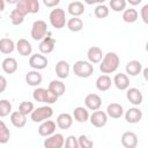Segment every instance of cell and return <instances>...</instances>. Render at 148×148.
<instances>
[{
    "mask_svg": "<svg viewBox=\"0 0 148 148\" xmlns=\"http://www.w3.org/2000/svg\"><path fill=\"white\" fill-rule=\"evenodd\" d=\"M99 62H101L99 71L103 74H111V73H113V72H116L118 69L120 59H119L117 53L108 52L105 56H103V58H102V60Z\"/></svg>",
    "mask_w": 148,
    "mask_h": 148,
    "instance_id": "6da1fadb",
    "label": "cell"
},
{
    "mask_svg": "<svg viewBox=\"0 0 148 148\" xmlns=\"http://www.w3.org/2000/svg\"><path fill=\"white\" fill-rule=\"evenodd\" d=\"M73 73L77 77L87 79L94 73V65L86 60H77L73 65Z\"/></svg>",
    "mask_w": 148,
    "mask_h": 148,
    "instance_id": "7a4b0ae2",
    "label": "cell"
},
{
    "mask_svg": "<svg viewBox=\"0 0 148 148\" xmlns=\"http://www.w3.org/2000/svg\"><path fill=\"white\" fill-rule=\"evenodd\" d=\"M32 97L35 101L45 103V104H53L58 101V97L51 94L49 89H45V88H36L32 92Z\"/></svg>",
    "mask_w": 148,
    "mask_h": 148,
    "instance_id": "3957f363",
    "label": "cell"
},
{
    "mask_svg": "<svg viewBox=\"0 0 148 148\" xmlns=\"http://www.w3.org/2000/svg\"><path fill=\"white\" fill-rule=\"evenodd\" d=\"M53 116V109L49 105H44V106H39L37 109H34L32 112L30 113L31 120L34 123H42L49 118H51Z\"/></svg>",
    "mask_w": 148,
    "mask_h": 148,
    "instance_id": "277c9868",
    "label": "cell"
},
{
    "mask_svg": "<svg viewBox=\"0 0 148 148\" xmlns=\"http://www.w3.org/2000/svg\"><path fill=\"white\" fill-rule=\"evenodd\" d=\"M49 20L50 23L53 28L56 29H61L65 27L66 24V15H65V10L62 8H56L52 9L50 15H49Z\"/></svg>",
    "mask_w": 148,
    "mask_h": 148,
    "instance_id": "5b68a950",
    "label": "cell"
},
{
    "mask_svg": "<svg viewBox=\"0 0 148 148\" xmlns=\"http://www.w3.org/2000/svg\"><path fill=\"white\" fill-rule=\"evenodd\" d=\"M31 37L35 40H42L47 34V24L43 20H37L31 27Z\"/></svg>",
    "mask_w": 148,
    "mask_h": 148,
    "instance_id": "8992f818",
    "label": "cell"
},
{
    "mask_svg": "<svg viewBox=\"0 0 148 148\" xmlns=\"http://www.w3.org/2000/svg\"><path fill=\"white\" fill-rule=\"evenodd\" d=\"M47 64H49L47 58L42 53H35L29 58V66L36 71L46 68Z\"/></svg>",
    "mask_w": 148,
    "mask_h": 148,
    "instance_id": "52a82bcc",
    "label": "cell"
},
{
    "mask_svg": "<svg viewBox=\"0 0 148 148\" xmlns=\"http://www.w3.org/2000/svg\"><path fill=\"white\" fill-rule=\"evenodd\" d=\"M65 139L64 135L60 133H53L44 140V147L45 148H61L64 146Z\"/></svg>",
    "mask_w": 148,
    "mask_h": 148,
    "instance_id": "ba28073f",
    "label": "cell"
},
{
    "mask_svg": "<svg viewBox=\"0 0 148 148\" xmlns=\"http://www.w3.org/2000/svg\"><path fill=\"white\" fill-rule=\"evenodd\" d=\"M89 118H90L91 125L95 126V127H103L108 123V114H106V112L99 111V109L95 110L92 112V114L89 116Z\"/></svg>",
    "mask_w": 148,
    "mask_h": 148,
    "instance_id": "9c48e42d",
    "label": "cell"
},
{
    "mask_svg": "<svg viewBox=\"0 0 148 148\" xmlns=\"http://www.w3.org/2000/svg\"><path fill=\"white\" fill-rule=\"evenodd\" d=\"M126 98L130 101L131 104L133 105H140L143 101V95L141 92V90H139L138 88H127L126 89Z\"/></svg>",
    "mask_w": 148,
    "mask_h": 148,
    "instance_id": "30bf717a",
    "label": "cell"
},
{
    "mask_svg": "<svg viewBox=\"0 0 148 148\" xmlns=\"http://www.w3.org/2000/svg\"><path fill=\"white\" fill-rule=\"evenodd\" d=\"M84 105L88 110H98L102 105V98L97 94H88L84 98Z\"/></svg>",
    "mask_w": 148,
    "mask_h": 148,
    "instance_id": "8fae6325",
    "label": "cell"
},
{
    "mask_svg": "<svg viewBox=\"0 0 148 148\" xmlns=\"http://www.w3.org/2000/svg\"><path fill=\"white\" fill-rule=\"evenodd\" d=\"M56 127H57V124L53 121V120H44V121H42V124L39 125V127H38V134L40 135V136H49V135H51V134H53L54 133V131H56Z\"/></svg>",
    "mask_w": 148,
    "mask_h": 148,
    "instance_id": "7c38bea8",
    "label": "cell"
},
{
    "mask_svg": "<svg viewBox=\"0 0 148 148\" xmlns=\"http://www.w3.org/2000/svg\"><path fill=\"white\" fill-rule=\"evenodd\" d=\"M125 120L130 124H136L142 119V111L139 108H130L125 113Z\"/></svg>",
    "mask_w": 148,
    "mask_h": 148,
    "instance_id": "4fadbf2b",
    "label": "cell"
},
{
    "mask_svg": "<svg viewBox=\"0 0 148 148\" xmlns=\"http://www.w3.org/2000/svg\"><path fill=\"white\" fill-rule=\"evenodd\" d=\"M49 91L51 94H53L54 96H57L58 98L60 96H62L66 91V86L64 82L59 81V80H52L50 83H49V87H47Z\"/></svg>",
    "mask_w": 148,
    "mask_h": 148,
    "instance_id": "5bb4252c",
    "label": "cell"
},
{
    "mask_svg": "<svg viewBox=\"0 0 148 148\" xmlns=\"http://www.w3.org/2000/svg\"><path fill=\"white\" fill-rule=\"evenodd\" d=\"M121 145L125 148H135L138 146V135L134 132H125L121 135Z\"/></svg>",
    "mask_w": 148,
    "mask_h": 148,
    "instance_id": "9a60e30c",
    "label": "cell"
},
{
    "mask_svg": "<svg viewBox=\"0 0 148 148\" xmlns=\"http://www.w3.org/2000/svg\"><path fill=\"white\" fill-rule=\"evenodd\" d=\"M54 46H56V39L52 38V37L45 36L42 39V42L39 43L38 49H39L42 54H49V53H51L54 50Z\"/></svg>",
    "mask_w": 148,
    "mask_h": 148,
    "instance_id": "2e32d148",
    "label": "cell"
},
{
    "mask_svg": "<svg viewBox=\"0 0 148 148\" xmlns=\"http://www.w3.org/2000/svg\"><path fill=\"white\" fill-rule=\"evenodd\" d=\"M15 47H16L17 52H18L21 56H23V57H28V56H30L31 52H32V46H31L30 42H28V40L24 39V38L18 39V40L16 42Z\"/></svg>",
    "mask_w": 148,
    "mask_h": 148,
    "instance_id": "e0dca14e",
    "label": "cell"
},
{
    "mask_svg": "<svg viewBox=\"0 0 148 148\" xmlns=\"http://www.w3.org/2000/svg\"><path fill=\"white\" fill-rule=\"evenodd\" d=\"M112 83L117 87V89L119 90H126L130 87V79L126 74L124 73H118L114 75Z\"/></svg>",
    "mask_w": 148,
    "mask_h": 148,
    "instance_id": "ac0fdd59",
    "label": "cell"
},
{
    "mask_svg": "<svg viewBox=\"0 0 148 148\" xmlns=\"http://www.w3.org/2000/svg\"><path fill=\"white\" fill-rule=\"evenodd\" d=\"M87 58H88V61L91 62V64H98L102 58H103V52H102V49H99L98 46H91L88 49V52H87Z\"/></svg>",
    "mask_w": 148,
    "mask_h": 148,
    "instance_id": "d6986e66",
    "label": "cell"
},
{
    "mask_svg": "<svg viewBox=\"0 0 148 148\" xmlns=\"http://www.w3.org/2000/svg\"><path fill=\"white\" fill-rule=\"evenodd\" d=\"M42 81H43V76H42V74H40L38 71H36V69L30 71V72H28V73L25 74V82H27L29 86H31V87H37V86H39V84L42 83Z\"/></svg>",
    "mask_w": 148,
    "mask_h": 148,
    "instance_id": "ffe728a7",
    "label": "cell"
},
{
    "mask_svg": "<svg viewBox=\"0 0 148 148\" xmlns=\"http://www.w3.org/2000/svg\"><path fill=\"white\" fill-rule=\"evenodd\" d=\"M69 64L65 60H59L56 64V74L59 79H67L69 75Z\"/></svg>",
    "mask_w": 148,
    "mask_h": 148,
    "instance_id": "44dd1931",
    "label": "cell"
},
{
    "mask_svg": "<svg viewBox=\"0 0 148 148\" xmlns=\"http://www.w3.org/2000/svg\"><path fill=\"white\" fill-rule=\"evenodd\" d=\"M56 124L60 130H68L73 124V117L69 113H60L57 117Z\"/></svg>",
    "mask_w": 148,
    "mask_h": 148,
    "instance_id": "7402d4cb",
    "label": "cell"
},
{
    "mask_svg": "<svg viewBox=\"0 0 148 148\" xmlns=\"http://www.w3.org/2000/svg\"><path fill=\"white\" fill-rule=\"evenodd\" d=\"M106 114H108V117L118 119L124 114V108H123V105H120L118 103H111L106 108Z\"/></svg>",
    "mask_w": 148,
    "mask_h": 148,
    "instance_id": "603a6c76",
    "label": "cell"
},
{
    "mask_svg": "<svg viewBox=\"0 0 148 148\" xmlns=\"http://www.w3.org/2000/svg\"><path fill=\"white\" fill-rule=\"evenodd\" d=\"M10 123L13 124V126L21 128V127L25 126V124H27V116L20 111L10 112Z\"/></svg>",
    "mask_w": 148,
    "mask_h": 148,
    "instance_id": "cb8c5ba5",
    "label": "cell"
},
{
    "mask_svg": "<svg viewBox=\"0 0 148 148\" xmlns=\"http://www.w3.org/2000/svg\"><path fill=\"white\" fill-rule=\"evenodd\" d=\"M112 86V80L108 74H103L97 77L96 80V88L99 91H106L111 88Z\"/></svg>",
    "mask_w": 148,
    "mask_h": 148,
    "instance_id": "d4e9b609",
    "label": "cell"
},
{
    "mask_svg": "<svg viewBox=\"0 0 148 148\" xmlns=\"http://www.w3.org/2000/svg\"><path fill=\"white\" fill-rule=\"evenodd\" d=\"M1 67H2V71L6 74H13L17 71V61H16L15 58L8 57V58L3 59L2 64H1Z\"/></svg>",
    "mask_w": 148,
    "mask_h": 148,
    "instance_id": "484cf974",
    "label": "cell"
},
{
    "mask_svg": "<svg viewBox=\"0 0 148 148\" xmlns=\"http://www.w3.org/2000/svg\"><path fill=\"white\" fill-rule=\"evenodd\" d=\"M125 69H126V73H127L128 75H131V76H136V75H139V74L141 73V71H142V64H141L140 61H138V60H131V61L127 62Z\"/></svg>",
    "mask_w": 148,
    "mask_h": 148,
    "instance_id": "4316f807",
    "label": "cell"
},
{
    "mask_svg": "<svg viewBox=\"0 0 148 148\" xmlns=\"http://www.w3.org/2000/svg\"><path fill=\"white\" fill-rule=\"evenodd\" d=\"M73 116H74V119L76 121H79V123H86L89 119L88 109L87 108H83V106L75 108L74 111H73Z\"/></svg>",
    "mask_w": 148,
    "mask_h": 148,
    "instance_id": "83f0119b",
    "label": "cell"
},
{
    "mask_svg": "<svg viewBox=\"0 0 148 148\" xmlns=\"http://www.w3.org/2000/svg\"><path fill=\"white\" fill-rule=\"evenodd\" d=\"M67 9H68V13L72 16H77L79 17L80 15H82L84 13V6L80 1H73V2H71L68 5Z\"/></svg>",
    "mask_w": 148,
    "mask_h": 148,
    "instance_id": "f1b7e54d",
    "label": "cell"
},
{
    "mask_svg": "<svg viewBox=\"0 0 148 148\" xmlns=\"http://www.w3.org/2000/svg\"><path fill=\"white\" fill-rule=\"evenodd\" d=\"M15 50V43L10 38L0 39V52L3 54H9Z\"/></svg>",
    "mask_w": 148,
    "mask_h": 148,
    "instance_id": "f546056e",
    "label": "cell"
},
{
    "mask_svg": "<svg viewBox=\"0 0 148 148\" xmlns=\"http://www.w3.org/2000/svg\"><path fill=\"white\" fill-rule=\"evenodd\" d=\"M66 24H67V28L73 32H79L83 28V21L77 16H73L72 18H69L66 22Z\"/></svg>",
    "mask_w": 148,
    "mask_h": 148,
    "instance_id": "4dcf8cb0",
    "label": "cell"
},
{
    "mask_svg": "<svg viewBox=\"0 0 148 148\" xmlns=\"http://www.w3.org/2000/svg\"><path fill=\"white\" fill-rule=\"evenodd\" d=\"M138 12L136 9L134 8H128V9H124V13H123V20L126 22V23H134L136 20H138Z\"/></svg>",
    "mask_w": 148,
    "mask_h": 148,
    "instance_id": "1f68e13d",
    "label": "cell"
},
{
    "mask_svg": "<svg viewBox=\"0 0 148 148\" xmlns=\"http://www.w3.org/2000/svg\"><path fill=\"white\" fill-rule=\"evenodd\" d=\"M9 139H10V132L7 125L2 120H0V143L5 145L9 141Z\"/></svg>",
    "mask_w": 148,
    "mask_h": 148,
    "instance_id": "d6a6232c",
    "label": "cell"
},
{
    "mask_svg": "<svg viewBox=\"0 0 148 148\" xmlns=\"http://www.w3.org/2000/svg\"><path fill=\"white\" fill-rule=\"evenodd\" d=\"M9 18H10L12 24H14V25H20V24H22L23 21H24V16H23L17 9H13V10L10 12Z\"/></svg>",
    "mask_w": 148,
    "mask_h": 148,
    "instance_id": "836d02e7",
    "label": "cell"
},
{
    "mask_svg": "<svg viewBox=\"0 0 148 148\" xmlns=\"http://www.w3.org/2000/svg\"><path fill=\"white\" fill-rule=\"evenodd\" d=\"M12 112V104L8 99H0V117H7Z\"/></svg>",
    "mask_w": 148,
    "mask_h": 148,
    "instance_id": "e575fe53",
    "label": "cell"
},
{
    "mask_svg": "<svg viewBox=\"0 0 148 148\" xmlns=\"http://www.w3.org/2000/svg\"><path fill=\"white\" fill-rule=\"evenodd\" d=\"M94 14H95V16H96L97 18H105V17L109 16V8H108L105 5L99 3V5L95 8Z\"/></svg>",
    "mask_w": 148,
    "mask_h": 148,
    "instance_id": "d590c367",
    "label": "cell"
},
{
    "mask_svg": "<svg viewBox=\"0 0 148 148\" xmlns=\"http://www.w3.org/2000/svg\"><path fill=\"white\" fill-rule=\"evenodd\" d=\"M34 110V103L32 102H29V101H24V102H21L20 105H18V111L22 112L23 114L28 116Z\"/></svg>",
    "mask_w": 148,
    "mask_h": 148,
    "instance_id": "8d00e7d4",
    "label": "cell"
},
{
    "mask_svg": "<svg viewBox=\"0 0 148 148\" xmlns=\"http://www.w3.org/2000/svg\"><path fill=\"white\" fill-rule=\"evenodd\" d=\"M126 0H110V7L114 12H123L126 8Z\"/></svg>",
    "mask_w": 148,
    "mask_h": 148,
    "instance_id": "74e56055",
    "label": "cell"
},
{
    "mask_svg": "<svg viewBox=\"0 0 148 148\" xmlns=\"http://www.w3.org/2000/svg\"><path fill=\"white\" fill-rule=\"evenodd\" d=\"M77 142H79V147L80 148H91L94 146V142L91 139H89L87 135L81 134L77 138Z\"/></svg>",
    "mask_w": 148,
    "mask_h": 148,
    "instance_id": "f35d334b",
    "label": "cell"
},
{
    "mask_svg": "<svg viewBox=\"0 0 148 148\" xmlns=\"http://www.w3.org/2000/svg\"><path fill=\"white\" fill-rule=\"evenodd\" d=\"M15 9H17L23 16L30 14V12H29V6H28V0H18V1L16 2V8H15Z\"/></svg>",
    "mask_w": 148,
    "mask_h": 148,
    "instance_id": "ab89813d",
    "label": "cell"
},
{
    "mask_svg": "<svg viewBox=\"0 0 148 148\" xmlns=\"http://www.w3.org/2000/svg\"><path fill=\"white\" fill-rule=\"evenodd\" d=\"M64 146L66 148H79V142H77V138L74 135H69L67 136V139L64 142Z\"/></svg>",
    "mask_w": 148,
    "mask_h": 148,
    "instance_id": "60d3db41",
    "label": "cell"
},
{
    "mask_svg": "<svg viewBox=\"0 0 148 148\" xmlns=\"http://www.w3.org/2000/svg\"><path fill=\"white\" fill-rule=\"evenodd\" d=\"M28 6H29L30 14H36V13L39 12V2H38V0H28Z\"/></svg>",
    "mask_w": 148,
    "mask_h": 148,
    "instance_id": "b9f144b4",
    "label": "cell"
},
{
    "mask_svg": "<svg viewBox=\"0 0 148 148\" xmlns=\"http://www.w3.org/2000/svg\"><path fill=\"white\" fill-rule=\"evenodd\" d=\"M141 17L145 23H148V5H145L141 8Z\"/></svg>",
    "mask_w": 148,
    "mask_h": 148,
    "instance_id": "7bdbcfd3",
    "label": "cell"
},
{
    "mask_svg": "<svg viewBox=\"0 0 148 148\" xmlns=\"http://www.w3.org/2000/svg\"><path fill=\"white\" fill-rule=\"evenodd\" d=\"M59 2H60V0H43V3L46 7H49V8H52V7L58 6Z\"/></svg>",
    "mask_w": 148,
    "mask_h": 148,
    "instance_id": "ee69618b",
    "label": "cell"
},
{
    "mask_svg": "<svg viewBox=\"0 0 148 148\" xmlns=\"http://www.w3.org/2000/svg\"><path fill=\"white\" fill-rule=\"evenodd\" d=\"M7 88V80L5 76L0 75V92H3Z\"/></svg>",
    "mask_w": 148,
    "mask_h": 148,
    "instance_id": "f6af8a7d",
    "label": "cell"
},
{
    "mask_svg": "<svg viewBox=\"0 0 148 148\" xmlns=\"http://www.w3.org/2000/svg\"><path fill=\"white\" fill-rule=\"evenodd\" d=\"M87 5H94V3H103L105 0H83Z\"/></svg>",
    "mask_w": 148,
    "mask_h": 148,
    "instance_id": "bcb514c9",
    "label": "cell"
},
{
    "mask_svg": "<svg viewBox=\"0 0 148 148\" xmlns=\"http://www.w3.org/2000/svg\"><path fill=\"white\" fill-rule=\"evenodd\" d=\"M126 2H128L132 6H136V5H140L142 2V0H126Z\"/></svg>",
    "mask_w": 148,
    "mask_h": 148,
    "instance_id": "7dc6e473",
    "label": "cell"
},
{
    "mask_svg": "<svg viewBox=\"0 0 148 148\" xmlns=\"http://www.w3.org/2000/svg\"><path fill=\"white\" fill-rule=\"evenodd\" d=\"M5 10V0H0V13Z\"/></svg>",
    "mask_w": 148,
    "mask_h": 148,
    "instance_id": "c3c4849f",
    "label": "cell"
},
{
    "mask_svg": "<svg viewBox=\"0 0 148 148\" xmlns=\"http://www.w3.org/2000/svg\"><path fill=\"white\" fill-rule=\"evenodd\" d=\"M143 76H145V79H146V80L148 79V69H147V68H145V69H143Z\"/></svg>",
    "mask_w": 148,
    "mask_h": 148,
    "instance_id": "681fc988",
    "label": "cell"
},
{
    "mask_svg": "<svg viewBox=\"0 0 148 148\" xmlns=\"http://www.w3.org/2000/svg\"><path fill=\"white\" fill-rule=\"evenodd\" d=\"M6 2H8V3H10V5H14V3H16L18 0H5Z\"/></svg>",
    "mask_w": 148,
    "mask_h": 148,
    "instance_id": "f907efd6",
    "label": "cell"
}]
</instances>
